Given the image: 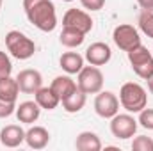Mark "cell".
Masks as SVG:
<instances>
[{
	"label": "cell",
	"mask_w": 153,
	"mask_h": 151,
	"mask_svg": "<svg viewBox=\"0 0 153 151\" xmlns=\"http://www.w3.org/2000/svg\"><path fill=\"white\" fill-rule=\"evenodd\" d=\"M34 96H36L38 105L41 109H45V110H53V109H57V105L61 103L59 96L53 93L52 87H39Z\"/></svg>",
	"instance_id": "cell-18"
},
{
	"label": "cell",
	"mask_w": 153,
	"mask_h": 151,
	"mask_svg": "<svg viewBox=\"0 0 153 151\" xmlns=\"http://www.w3.org/2000/svg\"><path fill=\"white\" fill-rule=\"evenodd\" d=\"M111 57H112L111 46L107 43H102V41H96L91 46H87L85 55H84V59L93 66H105L111 61Z\"/></svg>",
	"instance_id": "cell-11"
},
{
	"label": "cell",
	"mask_w": 153,
	"mask_h": 151,
	"mask_svg": "<svg viewBox=\"0 0 153 151\" xmlns=\"http://www.w3.org/2000/svg\"><path fill=\"white\" fill-rule=\"evenodd\" d=\"M85 101H87V94L82 93L80 89H76L73 94H70V96H68L66 100H62L61 103H62V109L68 114H76L85 107Z\"/></svg>",
	"instance_id": "cell-20"
},
{
	"label": "cell",
	"mask_w": 153,
	"mask_h": 151,
	"mask_svg": "<svg viewBox=\"0 0 153 151\" xmlns=\"http://www.w3.org/2000/svg\"><path fill=\"white\" fill-rule=\"evenodd\" d=\"M11 73H13V62H11L9 55L4 50H0V78L9 76Z\"/></svg>",
	"instance_id": "cell-25"
},
{
	"label": "cell",
	"mask_w": 153,
	"mask_h": 151,
	"mask_svg": "<svg viewBox=\"0 0 153 151\" xmlns=\"http://www.w3.org/2000/svg\"><path fill=\"white\" fill-rule=\"evenodd\" d=\"M119 105L130 114H139L148 105L146 89L137 82H126L119 89Z\"/></svg>",
	"instance_id": "cell-2"
},
{
	"label": "cell",
	"mask_w": 153,
	"mask_h": 151,
	"mask_svg": "<svg viewBox=\"0 0 153 151\" xmlns=\"http://www.w3.org/2000/svg\"><path fill=\"white\" fill-rule=\"evenodd\" d=\"M14 112H16V103L14 101H5V100L0 98V119L9 117Z\"/></svg>",
	"instance_id": "cell-26"
},
{
	"label": "cell",
	"mask_w": 153,
	"mask_h": 151,
	"mask_svg": "<svg viewBox=\"0 0 153 151\" xmlns=\"http://www.w3.org/2000/svg\"><path fill=\"white\" fill-rule=\"evenodd\" d=\"M50 87L53 89V93L59 96V100H61V101H62V100H66L70 94H73L76 89H78L76 82L70 75H59V76H55V78L52 80V85H50Z\"/></svg>",
	"instance_id": "cell-15"
},
{
	"label": "cell",
	"mask_w": 153,
	"mask_h": 151,
	"mask_svg": "<svg viewBox=\"0 0 153 151\" xmlns=\"http://www.w3.org/2000/svg\"><path fill=\"white\" fill-rule=\"evenodd\" d=\"M18 94H20V87H18V82L16 78L13 76H2L0 78V98L5 100V101H14L18 100Z\"/></svg>",
	"instance_id": "cell-19"
},
{
	"label": "cell",
	"mask_w": 153,
	"mask_h": 151,
	"mask_svg": "<svg viewBox=\"0 0 153 151\" xmlns=\"http://www.w3.org/2000/svg\"><path fill=\"white\" fill-rule=\"evenodd\" d=\"M84 62H85V59L78 52H66L59 59L62 71H66L68 75H78V71L84 68Z\"/></svg>",
	"instance_id": "cell-16"
},
{
	"label": "cell",
	"mask_w": 153,
	"mask_h": 151,
	"mask_svg": "<svg viewBox=\"0 0 153 151\" xmlns=\"http://www.w3.org/2000/svg\"><path fill=\"white\" fill-rule=\"evenodd\" d=\"M76 85L85 94H98L103 89V73L100 71L98 66H84L78 71Z\"/></svg>",
	"instance_id": "cell-5"
},
{
	"label": "cell",
	"mask_w": 153,
	"mask_h": 151,
	"mask_svg": "<svg viewBox=\"0 0 153 151\" xmlns=\"http://www.w3.org/2000/svg\"><path fill=\"white\" fill-rule=\"evenodd\" d=\"M137 123L146 130H153V109H143L139 112Z\"/></svg>",
	"instance_id": "cell-24"
},
{
	"label": "cell",
	"mask_w": 153,
	"mask_h": 151,
	"mask_svg": "<svg viewBox=\"0 0 153 151\" xmlns=\"http://www.w3.org/2000/svg\"><path fill=\"white\" fill-rule=\"evenodd\" d=\"M20 93L23 94H36L39 87H43V75L39 73L38 70H22L18 76H16Z\"/></svg>",
	"instance_id": "cell-10"
},
{
	"label": "cell",
	"mask_w": 153,
	"mask_h": 151,
	"mask_svg": "<svg viewBox=\"0 0 153 151\" xmlns=\"http://www.w3.org/2000/svg\"><path fill=\"white\" fill-rule=\"evenodd\" d=\"M27 20L41 32H52L57 27V13L52 0H23Z\"/></svg>",
	"instance_id": "cell-1"
},
{
	"label": "cell",
	"mask_w": 153,
	"mask_h": 151,
	"mask_svg": "<svg viewBox=\"0 0 153 151\" xmlns=\"http://www.w3.org/2000/svg\"><path fill=\"white\" fill-rule=\"evenodd\" d=\"M5 46L7 52L18 61H27L36 53V43L20 30H9L5 34Z\"/></svg>",
	"instance_id": "cell-3"
},
{
	"label": "cell",
	"mask_w": 153,
	"mask_h": 151,
	"mask_svg": "<svg viewBox=\"0 0 153 151\" xmlns=\"http://www.w3.org/2000/svg\"><path fill=\"white\" fill-rule=\"evenodd\" d=\"M94 112L103 119H111L119 112V98L111 91H100L94 98Z\"/></svg>",
	"instance_id": "cell-8"
},
{
	"label": "cell",
	"mask_w": 153,
	"mask_h": 151,
	"mask_svg": "<svg viewBox=\"0 0 153 151\" xmlns=\"http://www.w3.org/2000/svg\"><path fill=\"white\" fill-rule=\"evenodd\" d=\"M16 117L20 123H25V124H32L36 123L41 115V107L38 105V101H22L18 107H16Z\"/></svg>",
	"instance_id": "cell-14"
},
{
	"label": "cell",
	"mask_w": 153,
	"mask_h": 151,
	"mask_svg": "<svg viewBox=\"0 0 153 151\" xmlns=\"http://www.w3.org/2000/svg\"><path fill=\"white\" fill-rule=\"evenodd\" d=\"M126 55H128V62H130L134 73L139 78L148 80L153 75V55L146 46L139 44L134 50L126 52Z\"/></svg>",
	"instance_id": "cell-4"
},
{
	"label": "cell",
	"mask_w": 153,
	"mask_h": 151,
	"mask_svg": "<svg viewBox=\"0 0 153 151\" xmlns=\"http://www.w3.org/2000/svg\"><path fill=\"white\" fill-rule=\"evenodd\" d=\"M137 4L144 11H153V0H137Z\"/></svg>",
	"instance_id": "cell-28"
},
{
	"label": "cell",
	"mask_w": 153,
	"mask_h": 151,
	"mask_svg": "<svg viewBox=\"0 0 153 151\" xmlns=\"http://www.w3.org/2000/svg\"><path fill=\"white\" fill-rule=\"evenodd\" d=\"M25 142L32 150H43L50 142V133L45 126H32L25 132Z\"/></svg>",
	"instance_id": "cell-13"
},
{
	"label": "cell",
	"mask_w": 153,
	"mask_h": 151,
	"mask_svg": "<svg viewBox=\"0 0 153 151\" xmlns=\"http://www.w3.org/2000/svg\"><path fill=\"white\" fill-rule=\"evenodd\" d=\"M82 7L87 11H100L105 5V0H80Z\"/></svg>",
	"instance_id": "cell-27"
},
{
	"label": "cell",
	"mask_w": 153,
	"mask_h": 151,
	"mask_svg": "<svg viewBox=\"0 0 153 151\" xmlns=\"http://www.w3.org/2000/svg\"><path fill=\"white\" fill-rule=\"evenodd\" d=\"M132 150L134 151H153V139L146 135H139L134 139L132 142Z\"/></svg>",
	"instance_id": "cell-23"
},
{
	"label": "cell",
	"mask_w": 153,
	"mask_h": 151,
	"mask_svg": "<svg viewBox=\"0 0 153 151\" xmlns=\"http://www.w3.org/2000/svg\"><path fill=\"white\" fill-rule=\"evenodd\" d=\"M93 18L82 9H68L62 16V27L80 30L82 34H89L93 30Z\"/></svg>",
	"instance_id": "cell-9"
},
{
	"label": "cell",
	"mask_w": 153,
	"mask_h": 151,
	"mask_svg": "<svg viewBox=\"0 0 153 151\" xmlns=\"http://www.w3.org/2000/svg\"><path fill=\"white\" fill-rule=\"evenodd\" d=\"M85 39V34H82L80 30H75V29H70V27H62V32L59 36V41L62 46L66 48H76L84 43Z\"/></svg>",
	"instance_id": "cell-21"
},
{
	"label": "cell",
	"mask_w": 153,
	"mask_h": 151,
	"mask_svg": "<svg viewBox=\"0 0 153 151\" xmlns=\"http://www.w3.org/2000/svg\"><path fill=\"white\" fill-rule=\"evenodd\" d=\"M2 4H4V0H0V11H2Z\"/></svg>",
	"instance_id": "cell-30"
},
{
	"label": "cell",
	"mask_w": 153,
	"mask_h": 151,
	"mask_svg": "<svg viewBox=\"0 0 153 151\" xmlns=\"http://www.w3.org/2000/svg\"><path fill=\"white\" fill-rule=\"evenodd\" d=\"M61 2H73V0H61Z\"/></svg>",
	"instance_id": "cell-31"
},
{
	"label": "cell",
	"mask_w": 153,
	"mask_h": 151,
	"mask_svg": "<svg viewBox=\"0 0 153 151\" xmlns=\"http://www.w3.org/2000/svg\"><path fill=\"white\" fill-rule=\"evenodd\" d=\"M112 41H114L116 46H117L119 50H123V52H130V50H134L135 46L143 44V43H141V34H139V30H137L134 25H130V23H121V25H117L114 30H112Z\"/></svg>",
	"instance_id": "cell-6"
},
{
	"label": "cell",
	"mask_w": 153,
	"mask_h": 151,
	"mask_svg": "<svg viewBox=\"0 0 153 151\" xmlns=\"http://www.w3.org/2000/svg\"><path fill=\"white\" fill-rule=\"evenodd\" d=\"M75 148L78 151H100L102 141L94 132H80L75 139Z\"/></svg>",
	"instance_id": "cell-17"
},
{
	"label": "cell",
	"mask_w": 153,
	"mask_h": 151,
	"mask_svg": "<svg viewBox=\"0 0 153 151\" xmlns=\"http://www.w3.org/2000/svg\"><path fill=\"white\" fill-rule=\"evenodd\" d=\"M146 82H148V91H150V93L153 94V75L150 76V78H148Z\"/></svg>",
	"instance_id": "cell-29"
},
{
	"label": "cell",
	"mask_w": 153,
	"mask_h": 151,
	"mask_svg": "<svg viewBox=\"0 0 153 151\" xmlns=\"http://www.w3.org/2000/svg\"><path fill=\"white\" fill-rule=\"evenodd\" d=\"M139 29L144 36H148L150 39H153V11H143L139 14Z\"/></svg>",
	"instance_id": "cell-22"
},
{
	"label": "cell",
	"mask_w": 153,
	"mask_h": 151,
	"mask_svg": "<svg viewBox=\"0 0 153 151\" xmlns=\"http://www.w3.org/2000/svg\"><path fill=\"white\" fill-rule=\"evenodd\" d=\"M137 119L134 115L128 114H116L114 117H111V133L114 135L116 139H121V141H126L130 137L135 135L137 132Z\"/></svg>",
	"instance_id": "cell-7"
},
{
	"label": "cell",
	"mask_w": 153,
	"mask_h": 151,
	"mask_svg": "<svg viewBox=\"0 0 153 151\" xmlns=\"http://www.w3.org/2000/svg\"><path fill=\"white\" fill-rule=\"evenodd\" d=\"M25 142V130L20 124H7L0 130V144L5 148H18Z\"/></svg>",
	"instance_id": "cell-12"
}]
</instances>
